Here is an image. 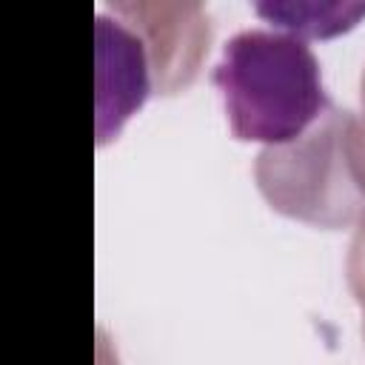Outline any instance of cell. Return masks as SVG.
I'll return each mask as SVG.
<instances>
[{"mask_svg":"<svg viewBox=\"0 0 365 365\" xmlns=\"http://www.w3.org/2000/svg\"><path fill=\"white\" fill-rule=\"evenodd\" d=\"M211 80L222 94L234 137L251 143H291L328 108L314 48L279 29L231 34Z\"/></svg>","mask_w":365,"mask_h":365,"instance_id":"obj_1","label":"cell"},{"mask_svg":"<svg viewBox=\"0 0 365 365\" xmlns=\"http://www.w3.org/2000/svg\"><path fill=\"white\" fill-rule=\"evenodd\" d=\"M148 94L145 43L123 20L97 14V140H111Z\"/></svg>","mask_w":365,"mask_h":365,"instance_id":"obj_2","label":"cell"},{"mask_svg":"<svg viewBox=\"0 0 365 365\" xmlns=\"http://www.w3.org/2000/svg\"><path fill=\"white\" fill-rule=\"evenodd\" d=\"M254 11L279 31L308 37H334L365 17V3H254Z\"/></svg>","mask_w":365,"mask_h":365,"instance_id":"obj_3","label":"cell"}]
</instances>
